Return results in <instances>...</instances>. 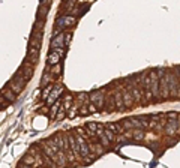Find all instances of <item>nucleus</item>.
I'll use <instances>...</instances> for the list:
<instances>
[{
	"label": "nucleus",
	"mask_w": 180,
	"mask_h": 168,
	"mask_svg": "<svg viewBox=\"0 0 180 168\" xmlns=\"http://www.w3.org/2000/svg\"><path fill=\"white\" fill-rule=\"evenodd\" d=\"M177 96L180 98V83H179V90H177Z\"/></svg>",
	"instance_id": "obj_29"
},
{
	"label": "nucleus",
	"mask_w": 180,
	"mask_h": 168,
	"mask_svg": "<svg viewBox=\"0 0 180 168\" xmlns=\"http://www.w3.org/2000/svg\"><path fill=\"white\" fill-rule=\"evenodd\" d=\"M74 24H75V17L65 15V17H60V18L57 20V24H56V27H57V29H60V30H63V29L74 26Z\"/></svg>",
	"instance_id": "obj_2"
},
{
	"label": "nucleus",
	"mask_w": 180,
	"mask_h": 168,
	"mask_svg": "<svg viewBox=\"0 0 180 168\" xmlns=\"http://www.w3.org/2000/svg\"><path fill=\"white\" fill-rule=\"evenodd\" d=\"M65 36H66V33H59L57 36H54V39L51 41V50L65 47Z\"/></svg>",
	"instance_id": "obj_8"
},
{
	"label": "nucleus",
	"mask_w": 180,
	"mask_h": 168,
	"mask_svg": "<svg viewBox=\"0 0 180 168\" xmlns=\"http://www.w3.org/2000/svg\"><path fill=\"white\" fill-rule=\"evenodd\" d=\"M51 78H54V77H53V72H50L48 68H47V71H45V74H44V78L41 80V86H42V87H45L50 81H51Z\"/></svg>",
	"instance_id": "obj_14"
},
{
	"label": "nucleus",
	"mask_w": 180,
	"mask_h": 168,
	"mask_svg": "<svg viewBox=\"0 0 180 168\" xmlns=\"http://www.w3.org/2000/svg\"><path fill=\"white\" fill-rule=\"evenodd\" d=\"M50 2H51V0H41V5H44V6H48Z\"/></svg>",
	"instance_id": "obj_27"
},
{
	"label": "nucleus",
	"mask_w": 180,
	"mask_h": 168,
	"mask_svg": "<svg viewBox=\"0 0 180 168\" xmlns=\"http://www.w3.org/2000/svg\"><path fill=\"white\" fill-rule=\"evenodd\" d=\"M167 80H168V86H170V95L171 96H177V90H179V81L177 77L173 71L167 72Z\"/></svg>",
	"instance_id": "obj_1"
},
{
	"label": "nucleus",
	"mask_w": 180,
	"mask_h": 168,
	"mask_svg": "<svg viewBox=\"0 0 180 168\" xmlns=\"http://www.w3.org/2000/svg\"><path fill=\"white\" fill-rule=\"evenodd\" d=\"M90 101H92V104H95L98 108H102L105 105V96L102 92H95V93L90 95Z\"/></svg>",
	"instance_id": "obj_5"
},
{
	"label": "nucleus",
	"mask_w": 180,
	"mask_h": 168,
	"mask_svg": "<svg viewBox=\"0 0 180 168\" xmlns=\"http://www.w3.org/2000/svg\"><path fill=\"white\" fill-rule=\"evenodd\" d=\"M105 135L108 137L110 141H116V138H117V137H116V132L111 131V129H108V128H107V131H105Z\"/></svg>",
	"instance_id": "obj_23"
},
{
	"label": "nucleus",
	"mask_w": 180,
	"mask_h": 168,
	"mask_svg": "<svg viewBox=\"0 0 180 168\" xmlns=\"http://www.w3.org/2000/svg\"><path fill=\"white\" fill-rule=\"evenodd\" d=\"M125 137H134L135 140H143V137H144V132H143L141 129H138V131H135L134 134H132V132H125Z\"/></svg>",
	"instance_id": "obj_18"
},
{
	"label": "nucleus",
	"mask_w": 180,
	"mask_h": 168,
	"mask_svg": "<svg viewBox=\"0 0 180 168\" xmlns=\"http://www.w3.org/2000/svg\"><path fill=\"white\" fill-rule=\"evenodd\" d=\"M35 158H36L35 153H33V152H30V153H27L26 158L20 162V165H21V167H26V165H35Z\"/></svg>",
	"instance_id": "obj_10"
},
{
	"label": "nucleus",
	"mask_w": 180,
	"mask_h": 168,
	"mask_svg": "<svg viewBox=\"0 0 180 168\" xmlns=\"http://www.w3.org/2000/svg\"><path fill=\"white\" fill-rule=\"evenodd\" d=\"M105 126H107L108 129H111V131H114L116 134H120V132H123V128H125L123 125H116V123H107Z\"/></svg>",
	"instance_id": "obj_15"
},
{
	"label": "nucleus",
	"mask_w": 180,
	"mask_h": 168,
	"mask_svg": "<svg viewBox=\"0 0 180 168\" xmlns=\"http://www.w3.org/2000/svg\"><path fill=\"white\" fill-rule=\"evenodd\" d=\"M60 54L57 53L56 50H51L48 54V57H47V62H48L50 66H54V65H57V63H60Z\"/></svg>",
	"instance_id": "obj_9"
},
{
	"label": "nucleus",
	"mask_w": 180,
	"mask_h": 168,
	"mask_svg": "<svg viewBox=\"0 0 180 168\" xmlns=\"http://www.w3.org/2000/svg\"><path fill=\"white\" fill-rule=\"evenodd\" d=\"M177 74H179V75H180V69H179V72H177Z\"/></svg>",
	"instance_id": "obj_30"
},
{
	"label": "nucleus",
	"mask_w": 180,
	"mask_h": 168,
	"mask_svg": "<svg viewBox=\"0 0 180 168\" xmlns=\"http://www.w3.org/2000/svg\"><path fill=\"white\" fill-rule=\"evenodd\" d=\"M60 71H62V65H60V63L54 65V66H53V71H51V72H53V77H54V75H60Z\"/></svg>",
	"instance_id": "obj_24"
},
{
	"label": "nucleus",
	"mask_w": 180,
	"mask_h": 168,
	"mask_svg": "<svg viewBox=\"0 0 180 168\" xmlns=\"http://www.w3.org/2000/svg\"><path fill=\"white\" fill-rule=\"evenodd\" d=\"M122 96H123V102H125L126 108H129L134 104V96H132L131 92H128V90H122Z\"/></svg>",
	"instance_id": "obj_11"
},
{
	"label": "nucleus",
	"mask_w": 180,
	"mask_h": 168,
	"mask_svg": "<svg viewBox=\"0 0 180 168\" xmlns=\"http://www.w3.org/2000/svg\"><path fill=\"white\" fill-rule=\"evenodd\" d=\"M59 107H60V102L59 101H56V104L53 105V108H51V111H50V117L53 119V117H57V110H59Z\"/></svg>",
	"instance_id": "obj_22"
},
{
	"label": "nucleus",
	"mask_w": 180,
	"mask_h": 168,
	"mask_svg": "<svg viewBox=\"0 0 180 168\" xmlns=\"http://www.w3.org/2000/svg\"><path fill=\"white\" fill-rule=\"evenodd\" d=\"M176 113H168V117H171V119H176Z\"/></svg>",
	"instance_id": "obj_28"
},
{
	"label": "nucleus",
	"mask_w": 180,
	"mask_h": 168,
	"mask_svg": "<svg viewBox=\"0 0 180 168\" xmlns=\"http://www.w3.org/2000/svg\"><path fill=\"white\" fill-rule=\"evenodd\" d=\"M80 113L83 116H86V114H89L90 113V110H86V107H81V111H80Z\"/></svg>",
	"instance_id": "obj_26"
},
{
	"label": "nucleus",
	"mask_w": 180,
	"mask_h": 168,
	"mask_svg": "<svg viewBox=\"0 0 180 168\" xmlns=\"http://www.w3.org/2000/svg\"><path fill=\"white\" fill-rule=\"evenodd\" d=\"M29 57L32 59V62L33 63H36L38 62V59H39V48H35V47H30L29 48Z\"/></svg>",
	"instance_id": "obj_13"
},
{
	"label": "nucleus",
	"mask_w": 180,
	"mask_h": 168,
	"mask_svg": "<svg viewBox=\"0 0 180 168\" xmlns=\"http://www.w3.org/2000/svg\"><path fill=\"white\" fill-rule=\"evenodd\" d=\"M176 131H177V126H176V122H170V123H168V126H167V129H165V132L168 135H173L174 132H176Z\"/></svg>",
	"instance_id": "obj_20"
},
{
	"label": "nucleus",
	"mask_w": 180,
	"mask_h": 168,
	"mask_svg": "<svg viewBox=\"0 0 180 168\" xmlns=\"http://www.w3.org/2000/svg\"><path fill=\"white\" fill-rule=\"evenodd\" d=\"M2 95L6 98V101L14 102V101H15V95H17V93H15L14 90L9 87V89H3V90H2Z\"/></svg>",
	"instance_id": "obj_12"
},
{
	"label": "nucleus",
	"mask_w": 180,
	"mask_h": 168,
	"mask_svg": "<svg viewBox=\"0 0 180 168\" xmlns=\"http://www.w3.org/2000/svg\"><path fill=\"white\" fill-rule=\"evenodd\" d=\"M131 93H132V96H134V101H135V102L141 101V96H143V93H141V90H138V87H134V86H132Z\"/></svg>",
	"instance_id": "obj_17"
},
{
	"label": "nucleus",
	"mask_w": 180,
	"mask_h": 168,
	"mask_svg": "<svg viewBox=\"0 0 180 168\" xmlns=\"http://www.w3.org/2000/svg\"><path fill=\"white\" fill-rule=\"evenodd\" d=\"M99 126H101V125H98L95 122H89V123L86 125V128L89 129V132H96L98 129H99Z\"/></svg>",
	"instance_id": "obj_21"
},
{
	"label": "nucleus",
	"mask_w": 180,
	"mask_h": 168,
	"mask_svg": "<svg viewBox=\"0 0 180 168\" xmlns=\"http://www.w3.org/2000/svg\"><path fill=\"white\" fill-rule=\"evenodd\" d=\"M114 101H116V105H117V108L119 110H125V102H123V96L122 95H119V93H116L114 95Z\"/></svg>",
	"instance_id": "obj_16"
},
{
	"label": "nucleus",
	"mask_w": 180,
	"mask_h": 168,
	"mask_svg": "<svg viewBox=\"0 0 180 168\" xmlns=\"http://www.w3.org/2000/svg\"><path fill=\"white\" fill-rule=\"evenodd\" d=\"M68 138H69V146H71V150H72V153L75 155V158H80L81 156V147H80V143L77 140L75 135H68Z\"/></svg>",
	"instance_id": "obj_4"
},
{
	"label": "nucleus",
	"mask_w": 180,
	"mask_h": 168,
	"mask_svg": "<svg viewBox=\"0 0 180 168\" xmlns=\"http://www.w3.org/2000/svg\"><path fill=\"white\" fill-rule=\"evenodd\" d=\"M62 90H63V87H62V84H56L54 87H53V90H51V93H50V96L47 98V104H54L57 99H59V96H60V93H62Z\"/></svg>",
	"instance_id": "obj_6"
},
{
	"label": "nucleus",
	"mask_w": 180,
	"mask_h": 168,
	"mask_svg": "<svg viewBox=\"0 0 180 168\" xmlns=\"http://www.w3.org/2000/svg\"><path fill=\"white\" fill-rule=\"evenodd\" d=\"M71 39H72V35H71V33H66V36H65V47H68V45H69Z\"/></svg>",
	"instance_id": "obj_25"
},
{
	"label": "nucleus",
	"mask_w": 180,
	"mask_h": 168,
	"mask_svg": "<svg viewBox=\"0 0 180 168\" xmlns=\"http://www.w3.org/2000/svg\"><path fill=\"white\" fill-rule=\"evenodd\" d=\"M21 75L24 77V80L29 81L32 77H33V66H30V62H24L23 63V68L20 69Z\"/></svg>",
	"instance_id": "obj_7"
},
{
	"label": "nucleus",
	"mask_w": 180,
	"mask_h": 168,
	"mask_svg": "<svg viewBox=\"0 0 180 168\" xmlns=\"http://www.w3.org/2000/svg\"><path fill=\"white\" fill-rule=\"evenodd\" d=\"M75 137H77V140H78V143H80V147H81V156H86L89 155L90 152H92V147H90V144L86 140L83 138V135L81 134H78V132H75Z\"/></svg>",
	"instance_id": "obj_3"
},
{
	"label": "nucleus",
	"mask_w": 180,
	"mask_h": 168,
	"mask_svg": "<svg viewBox=\"0 0 180 168\" xmlns=\"http://www.w3.org/2000/svg\"><path fill=\"white\" fill-rule=\"evenodd\" d=\"M47 14H48V8L42 5V6L39 8V9H38V18H41V20H45Z\"/></svg>",
	"instance_id": "obj_19"
}]
</instances>
